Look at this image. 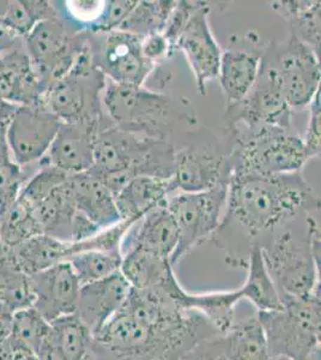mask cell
<instances>
[{"label":"cell","instance_id":"cell-1","mask_svg":"<svg viewBox=\"0 0 321 360\" xmlns=\"http://www.w3.org/2000/svg\"><path fill=\"white\" fill-rule=\"evenodd\" d=\"M218 335L204 316L180 310L159 290L131 287L120 310L93 335L90 360H183Z\"/></svg>","mask_w":321,"mask_h":360},{"label":"cell","instance_id":"cell-2","mask_svg":"<svg viewBox=\"0 0 321 360\" xmlns=\"http://www.w3.org/2000/svg\"><path fill=\"white\" fill-rule=\"evenodd\" d=\"M319 209L320 200L302 171L276 176L230 174L221 226L237 222L253 245L300 214Z\"/></svg>","mask_w":321,"mask_h":360},{"label":"cell","instance_id":"cell-3","mask_svg":"<svg viewBox=\"0 0 321 360\" xmlns=\"http://www.w3.org/2000/svg\"><path fill=\"white\" fill-rule=\"evenodd\" d=\"M175 154L167 139L122 130L105 115L95 136L94 165L89 172L115 195L134 176L171 179Z\"/></svg>","mask_w":321,"mask_h":360},{"label":"cell","instance_id":"cell-4","mask_svg":"<svg viewBox=\"0 0 321 360\" xmlns=\"http://www.w3.org/2000/svg\"><path fill=\"white\" fill-rule=\"evenodd\" d=\"M291 221L275 229L258 245L278 295L306 297L320 292V259L310 245L307 221L301 233Z\"/></svg>","mask_w":321,"mask_h":360},{"label":"cell","instance_id":"cell-5","mask_svg":"<svg viewBox=\"0 0 321 360\" xmlns=\"http://www.w3.org/2000/svg\"><path fill=\"white\" fill-rule=\"evenodd\" d=\"M282 309L258 312L273 356L307 360L320 351V292L306 297L280 295Z\"/></svg>","mask_w":321,"mask_h":360},{"label":"cell","instance_id":"cell-6","mask_svg":"<svg viewBox=\"0 0 321 360\" xmlns=\"http://www.w3.org/2000/svg\"><path fill=\"white\" fill-rule=\"evenodd\" d=\"M229 160L230 174L276 176L300 172L307 156L299 136L281 127H264L236 135Z\"/></svg>","mask_w":321,"mask_h":360},{"label":"cell","instance_id":"cell-7","mask_svg":"<svg viewBox=\"0 0 321 360\" xmlns=\"http://www.w3.org/2000/svg\"><path fill=\"white\" fill-rule=\"evenodd\" d=\"M106 83L86 45L72 69L49 86L42 103L61 123H98L106 115L102 103Z\"/></svg>","mask_w":321,"mask_h":360},{"label":"cell","instance_id":"cell-8","mask_svg":"<svg viewBox=\"0 0 321 360\" xmlns=\"http://www.w3.org/2000/svg\"><path fill=\"white\" fill-rule=\"evenodd\" d=\"M102 103L106 115L122 130L163 139L171 131L175 107L168 95L107 79Z\"/></svg>","mask_w":321,"mask_h":360},{"label":"cell","instance_id":"cell-9","mask_svg":"<svg viewBox=\"0 0 321 360\" xmlns=\"http://www.w3.org/2000/svg\"><path fill=\"white\" fill-rule=\"evenodd\" d=\"M88 39V30L72 25L58 11L34 25L25 39V49L46 91L72 69Z\"/></svg>","mask_w":321,"mask_h":360},{"label":"cell","instance_id":"cell-10","mask_svg":"<svg viewBox=\"0 0 321 360\" xmlns=\"http://www.w3.org/2000/svg\"><path fill=\"white\" fill-rule=\"evenodd\" d=\"M228 184L203 193H174L164 205L174 217L179 242L171 257V266L183 259L193 248L212 237L220 229L227 203Z\"/></svg>","mask_w":321,"mask_h":360},{"label":"cell","instance_id":"cell-11","mask_svg":"<svg viewBox=\"0 0 321 360\" xmlns=\"http://www.w3.org/2000/svg\"><path fill=\"white\" fill-rule=\"evenodd\" d=\"M313 49L290 37L281 44H271L261 62L273 70L289 107L309 106L320 91V59Z\"/></svg>","mask_w":321,"mask_h":360},{"label":"cell","instance_id":"cell-12","mask_svg":"<svg viewBox=\"0 0 321 360\" xmlns=\"http://www.w3.org/2000/svg\"><path fill=\"white\" fill-rule=\"evenodd\" d=\"M142 39L133 34L113 30L90 33L88 45L95 65L107 79L120 84L144 86L156 65L143 56Z\"/></svg>","mask_w":321,"mask_h":360},{"label":"cell","instance_id":"cell-13","mask_svg":"<svg viewBox=\"0 0 321 360\" xmlns=\"http://www.w3.org/2000/svg\"><path fill=\"white\" fill-rule=\"evenodd\" d=\"M60 125V119L44 103L17 106L5 129V144L13 164L20 168L39 165Z\"/></svg>","mask_w":321,"mask_h":360},{"label":"cell","instance_id":"cell-14","mask_svg":"<svg viewBox=\"0 0 321 360\" xmlns=\"http://www.w3.org/2000/svg\"><path fill=\"white\" fill-rule=\"evenodd\" d=\"M225 119L230 129L242 125L247 132L264 127L290 130L291 108L271 68L261 63V70L252 89L240 103L227 107Z\"/></svg>","mask_w":321,"mask_h":360},{"label":"cell","instance_id":"cell-15","mask_svg":"<svg viewBox=\"0 0 321 360\" xmlns=\"http://www.w3.org/2000/svg\"><path fill=\"white\" fill-rule=\"evenodd\" d=\"M209 13L210 6L207 1H202L174 47V51L179 49L188 58L200 95H207L209 81L218 78L222 58V49L209 23Z\"/></svg>","mask_w":321,"mask_h":360},{"label":"cell","instance_id":"cell-16","mask_svg":"<svg viewBox=\"0 0 321 360\" xmlns=\"http://www.w3.org/2000/svg\"><path fill=\"white\" fill-rule=\"evenodd\" d=\"M178 191L203 193L230 179L229 154L204 146L183 148L175 154L174 174Z\"/></svg>","mask_w":321,"mask_h":360},{"label":"cell","instance_id":"cell-17","mask_svg":"<svg viewBox=\"0 0 321 360\" xmlns=\"http://www.w3.org/2000/svg\"><path fill=\"white\" fill-rule=\"evenodd\" d=\"M29 280L33 307L47 322L76 314L81 285L67 261L32 275Z\"/></svg>","mask_w":321,"mask_h":360},{"label":"cell","instance_id":"cell-18","mask_svg":"<svg viewBox=\"0 0 321 360\" xmlns=\"http://www.w3.org/2000/svg\"><path fill=\"white\" fill-rule=\"evenodd\" d=\"M100 122L61 123L48 152L39 164L71 176L88 172L94 165L95 136Z\"/></svg>","mask_w":321,"mask_h":360},{"label":"cell","instance_id":"cell-19","mask_svg":"<svg viewBox=\"0 0 321 360\" xmlns=\"http://www.w3.org/2000/svg\"><path fill=\"white\" fill-rule=\"evenodd\" d=\"M159 288L183 311L198 312L223 335L235 319V307L240 302L239 288L235 291L190 293L180 286L174 273L169 275Z\"/></svg>","mask_w":321,"mask_h":360},{"label":"cell","instance_id":"cell-20","mask_svg":"<svg viewBox=\"0 0 321 360\" xmlns=\"http://www.w3.org/2000/svg\"><path fill=\"white\" fill-rule=\"evenodd\" d=\"M130 283L118 271L81 287L76 315L93 335L120 310L130 293Z\"/></svg>","mask_w":321,"mask_h":360},{"label":"cell","instance_id":"cell-21","mask_svg":"<svg viewBox=\"0 0 321 360\" xmlns=\"http://www.w3.org/2000/svg\"><path fill=\"white\" fill-rule=\"evenodd\" d=\"M46 89L25 49H13L0 56V98L15 106L39 105Z\"/></svg>","mask_w":321,"mask_h":360},{"label":"cell","instance_id":"cell-22","mask_svg":"<svg viewBox=\"0 0 321 360\" xmlns=\"http://www.w3.org/2000/svg\"><path fill=\"white\" fill-rule=\"evenodd\" d=\"M29 210L35 217L42 234L61 242H72V231L78 210L74 203L71 176Z\"/></svg>","mask_w":321,"mask_h":360},{"label":"cell","instance_id":"cell-23","mask_svg":"<svg viewBox=\"0 0 321 360\" xmlns=\"http://www.w3.org/2000/svg\"><path fill=\"white\" fill-rule=\"evenodd\" d=\"M178 193L173 179L134 176L114 195L122 220L138 221L143 215L162 205L171 193Z\"/></svg>","mask_w":321,"mask_h":360},{"label":"cell","instance_id":"cell-24","mask_svg":"<svg viewBox=\"0 0 321 360\" xmlns=\"http://www.w3.org/2000/svg\"><path fill=\"white\" fill-rule=\"evenodd\" d=\"M71 185L78 212L98 229H107L122 220L113 193L98 176L89 171L74 174L71 176Z\"/></svg>","mask_w":321,"mask_h":360},{"label":"cell","instance_id":"cell-25","mask_svg":"<svg viewBox=\"0 0 321 360\" xmlns=\"http://www.w3.org/2000/svg\"><path fill=\"white\" fill-rule=\"evenodd\" d=\"M137 224H139L138 229L132 237L124 239L126 245L122 248H140L171 259L179 242V232L174 217L164 202L143 215Z\"/></svg>","mask_w":321,"mask_h":360},{"label":"cell","instance_id":"cell-26","mask_svg":"<svg viewBox=\"0 0 321 360\" xmlns=\"http://www.w3.org/2000/svg\"><path fill=\"white\" fill-rule=\"evenodd\" d=\"M261 56L240 49L222 52L218 78L227 107L240 103L252 89L261 70Z\"/></svg>","mask_w":321,"mask_h":360},{"label":"cell","instance_id":"cell-27","mask_svg":"<svg viewBox=\"0 0 321 360\" xmlns=\"http://www.w3.org/2000/svg\"><path fill=\"white\" fill-rule=\"evenodd\" d=\"M228 360H271L268 341L258 314L234 319L222 335Z\"/></svg>","mask_w":321,"mask_h":360},{"label":"cell","instance_id":"cell-28","mask_svg":"<svg viewBox=\"0 0 321 360\" xmlns=\"http://www.w3.org/2000/svg\"><path fill=\"white\" fill-rule=\"evenodd\" d=\"M11 250L18 268L25 275L32 276L66 262L72 255V243L61 242L46 234H39Z\"/></svg>","mask_w":321,"mask_h":360},{"label":"cell","instance_id":"cell-29","mask_svg":"<svg viewBox=\"0 0 321 360\" xmlns=\"http://www.w3.org/2000/svg\"><path fill=\"white\" fill-rule=\"evenodd\" d=\"M247 278L239 288L241 298L246 299L258 312L281 310L282 303L273 278L268 274L261 246L253 244L247 261Z\"/></svg>","mask_w":321,"mask_h":360},{"label":"cell","instance_id":"cell-30","mask_svg":"<svg viewBox=\"0 0 321 360\" xmlns=\"http://www.w3.org/2000/svg\"><path fill=\"white\" fill-rule=\"evenodd\" d=\"M171 259L140 248H127L122 254L120 273L136 290H150L173 271Z\"/></svg>","mask_w":321,"mask_h":360},{"label":"cell","instance_id":"cell-31","mask_svg":"<svg viewBox=\"0 0 321 360\" xmlns=\"http://www.w3.org/2000/svg\"><path fill=\"white\" fill-rule=\"evenodd\" d=\"M320 1H276L271 8L285 18L290 35L313 49L320 57Z\"/></svg>","mask_w":321,"mask_h":360},{"label":"cell","instance_id":"cell-32","mask_svg":"<svg viewBox=\"0 0 321 360\" xmlns=\"http://www.w3.org/2000/svg\"><path fill=\"white\" fill-rule=\"evenodd\" d=\"M0 304L15 312L33 307L30 280L18 268L11 248L0 243Z\"/></svg>","mask_w":321,"mask_h":360},{"label":"cell","instance_id":"cell-33","mask_svg":"<svg viewBox=\"0 0 321 360\" xmlns=\"http://www.w3.org/2000/svg\"><path fill=\"white\" fill-rule=\"evenodd\" d=\"M51 329L64 360H90L93 334L76 314L55 319Z\"/></svg>","mask_w":321,"mask_h":360},{"label":"cell","instance_id":"cell-34","mask_svg":"<svg viewBox=\"0 0 321 360\" xmlns=\"http://www.w3.org/2000/svg\"><path fill=\"white\" fill-rule=\"evenodd\" d=\"M175 4L176 1H137L118 30L133 34L140 39L152 34H162Z\"/></svg>","mask_w":321,"mask_h":360},{"label":"cell","instance_id":"cell-35","mask_svg":"<svg viewBox=\"0 0 321 360\" xmlns=\"http://www.w3.org/2000/svg\"><path fill=\"white\" fill-rule=\"evenodd\" d=\"M67 262L77 276L81 286L96 283L120 271L122 252H105L98 250H86L71 255Z\"/></svg>","mask_w":321,"mask_h":360},{"label":"cell","instance_id":"cell-36","mask_svg":"<svg viewBox=\"0 0 321 360\" xmlns=\"http://www.w3.org/2000/svg\"><path fill=\"white\" fill-rule=\"evenodd\" d=\"M49 332L51 323L33 307H25L13 314L8 341L13 348H22L37 353Z\"/></svg>","mask_w":321,"mask_h":360},{"label":"cell","instance_id":"cell-37","mask_svg":"<svg viewBox=\"0 0 321 360\" xmlns=\"http://www.w3.org/2000/svg\"><path fill=\"white\" fill-rule=\"evenodd\" d=\"M136 4L137 1L131 0L105 1L101 13L90 29V33H110L113 30H118Z\"/></svg>","mask_w":321,"mask_h":360},{"label":"cell","instance_id":"cell-38","mask_svg":"<svg viewBox=\"0 0 321 360\" xmlns=\"http://www.w3.org/2000/svg\"><path fill=\"white\" fill-rule=\"evenodd\" d=\"M200 4L202 1H176L162 33L169 42L173 52L180 34L183 33L192 15L199 8Z\"/></svg>","mask_w":321,"mask_h":360},{"label":"cell","instance_id":"cell-39","mask_svg":"<svg viewBox=\"0 0 321 360\" xmlns=\"http://www.w3.org/2000/svg\"><path fill=\"white\" fill-rule=\"evenodd\" d=\"M309 108H310V115H309L308 127L306 130L305 139H302L307 160L320 155V91L314 96L312 103H309Z\"/></svg>","mask_w":321,"mask_h":360},{"label":"cell","instance_id":"cell-40","mask_svg":"<svg viewBox=\"0 0 321 360\" xmlns=\"http://www.w3.org/2000/svg\"><path fill=\"white\" fill-rule=\"evenodd\" d=\"M140 46L143 56L155 65L162 63L166 58L173 53L171 45L163 34H152L149 37H143Z\"/></svg>","mask_w":321,"mask_h":360},{"label":"cell","instance_id":"cell-41","mask_svg":"<svg viewBox=\"0 0 321 360\" xmlns=\"http://www.w3.org/2000/svg\"><path fill=\"white\" fill-rule=\"evenodd\" d=\"M183 360H228L224 354L222 335L205 340L197 345Z\"/></svg>","mask_w":321,"mask_h":360},{"label":"cell","instance_id":"cell-42","mask_svg":"<svg viewBox=\"0 0 321 360\" xmlns=\"http://www.w3.org/2000/svg\"><path fill=\"white\" fill-rule=\"evenodd\" d=\"M13 312L0 304V342L8 339L11 333Z\"/></svg>","mask_w":321,"mask_h":360},{"label":"cell","instance_id":"cell-43","mask_svg":"<svg viewBox=\"0 0 321 360\" xmlns=\"http://www.w3.org/2000/svg\"><path fill=\"white\" fill-rule=\"evenodd\" d=\"M13 360H39L37 353L22 348H13Z\"/></svg>","mask_w":321,"mask_h":360},{"label":"cell","instance_id":"cell-44","mask_svg":"<svg viewBox=\"0 0 321 360\" xmlns=\"http://www.w3.org/2000/svg\"><path fill=\"white\" fill-rule=\"evenodd\" d=\"M13 348L8 339L0 342V360H13Z\"/></svg>","mask_w":321,"mask_h":360},{"label":"cell","instance_id":"cell-45","mask_svg":"<svg viewBox=\"0 0 321 360\" xmlns=\"http://www.w3.org/2000/svg\"><path fill=\"white\" fill-rule=\"evenodd\" d=\"M271 360H293L289 359V358H285V356H273ZM307 360H320V351H317V352L314 353L313 356H309Z\"/></svg>","mask_w":321,"mask_h":360}]
</instances>
